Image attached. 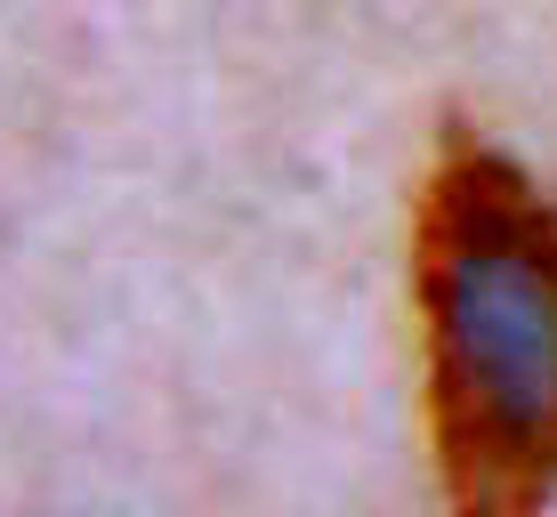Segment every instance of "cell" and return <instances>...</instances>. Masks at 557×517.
I'll return each mask as SVG.
<instances>
[{
    "label": "cell",
    "mask_w": 557,
    "mask_h": 517,
    "mask_svg": "<svg viewBox=\"0 0 557 517\" xmlns=\"http://www.w3.org/2000/svg\"><path fill=\"white\" fill-rule=\"evenodd\" d=\"M429 445L453 517L557 502V202L502 146L453 130L412 210Z\"/></svg>",
    "instance_id": "1"
}]
</instances>
